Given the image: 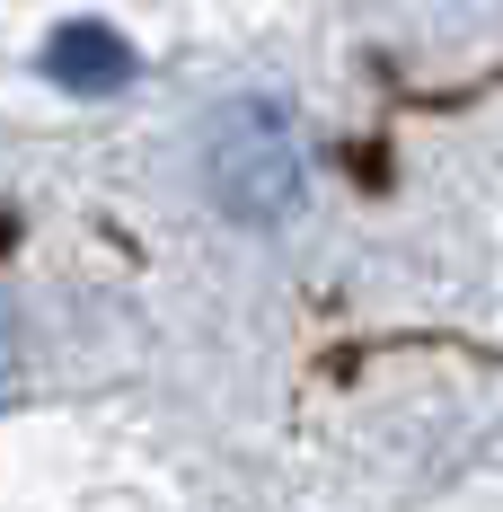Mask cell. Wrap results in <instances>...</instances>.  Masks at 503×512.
<instances>
[{"label": "cell", "mask_w": 503, "mask_h": 512, "mask_svg": "<svg viewBox=\"0 0 503 512\" xmlns=\"http://www.w3.org/2000/svg\"><path fill=\"white\" fill-rule=\"evenodd\" d=\"M203 186L248 230H274L301 204V133L274 98H239L203 124Z\"/></svg>", "instance_id": "obj_1"}, {"label": "cell", "mask_w": 503, "mask_h": 512, "mask_svg": "<svg viewBox=\"0 0 503 512\" xmlns=\"http://www.w3.org/2000/svg\"><path fill=\"white\" fill-rule=\"evenodd\" d=\"M45 80L71 89V98H115L133 80V45L115 27H98V18H71V27H53V45H45Z\"/></svg>", "instance_id": "obj_2"}, {"label": "cell", "mask_w": 503, "mask_h": 512, "mask_svg": "<svg viewBox=\"0 0 503 512\" xmlns=\"http://www.w3.org/2000/svg\"><path fill=\"white\" fill-rule=\"evenodd\" d=\"M9 371H18V327L0 318V389H9Z\"/></svg>", "instance_id": "obj_3"}]
</instances>
